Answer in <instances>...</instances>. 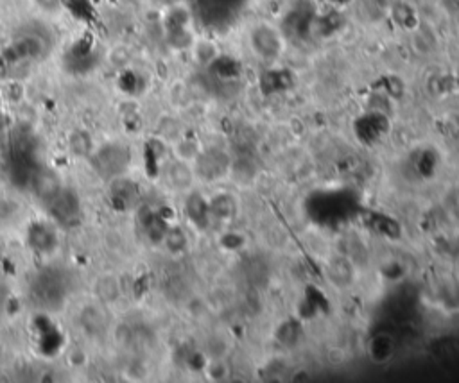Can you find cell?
Masks as SVG:
<instances>
[{
	"label": "cell",
	"instance_id": "obj_1",
	"mask_svg": "<svg viewBox=\"0 0 459 383\" xmlns=\"http://www.w3.org/2000/svg\"><path fill=\"white\" fill-rule=\"evenodd\" d=\"M130 150L122 145H106L97 152L94 165L106 178H119L130 165Z\"/></svg>",
	"mask_w": 459,
	"mask_h": 383
},
{
	"label": "cell",
	"instance_id": "obj_2",
	"mask_svg": "<svg viewBox=\"0 0 459 383\" xmlns=\"http://www.w3.org/2000/svg\"><path fill=\"white\" fill-rule=\"evenodd\" d=\"M49 212L61 224H70L72 221L80 217V197H77L74 190L61 188L60 194L49 202Z\"/></svg>",
	"mask_w": 459,
	"mask_h": 383
},
{
	"label": "cell",
	"instance_id": "obj_3",
	"mask_svg": "<svg viewBox=\"0 0 459 383\" xmlns=\"http://www.w3.org/2000/svg\"><path fill=\"white\" fill-rule=\"evenodd\" d=\"M29 186H31L32 194L40 199V201L47 202V205L56 195L60 194L61 188H63L58 174L51 169H36Z\"/></svg>",
	"mask_w": 459,
	"mask_h": 383
},
{
	"label": "cell",
	"instance_id": "obj_4",
	"mask_svg": "<svg viewBox=\"0 0 459 383\" xmlns=\"http://www.w3.org/2000/svg\"><path fill=\"white\" fill-rule=\"evenodd\" d=\"M251 45H253L257 56L264 58V60H271V58H277L282 52V38L278 34V31H275L271 25H262V27H257L251 34Z\"/></svg>",
	"mask_w": 459,
	"mask_h": 383
},
{
	"label": "cell",
	"instance_id": "obj_5",
	"mask_svg": "<svg viewBox=\"0 0 459 383\" xmlns=\"http://www.w3.org/2000/svg\"><path fill=\"white\" fill-rule=\"evenodd\" d=\"M80 323L83 326L84 332L90 337H101L106 333L108 330V317L103 309L95 306V304H88L81 310Z\"/></svg>",
	"mask_w": 459,
	"mask_h": 383
},
{
	"label": "cell",
	"instance_id": "obj_6",
	"mask_svg": "<svg viewBox=\"0 0 459 383\" xmlns=\"http://www.w3.org/2000/svg\"><path fill=\"white\" fill-rule=\"evenodd\" d=\"M27 242L34 251L40 253H47L56 245V235L49 226L45 224H34L31 226L27 233Z\"/></svg>",
	"mask_w": 459,
	"mask_h": 383
},
{
	"label": "cell",
	"instance_id": "obj_7",
	"mask_svg": "<svg viewBox=\"0 0 459 383\" xmlns=\"http://www.w3.org/2000/svg\"><path fill=\"white\" fill-rule=\"evenodd\" d=\"M120 290H122V285H120L119 278L113 276V274H104L99 280L95 281L94 292L97 296V299L101 303H113V301L119 299Z\"/></svg>",
	"mask_w": 459,
	"mask_h": 383
},
{
	"label": "cell",
	"instance_id": "obj_8",
	"mask_svg": "<svg viewBox=\"0 0 459 383\" xmlns=\"http://www.w3.org/2000/svg\"><path fill=\"white\" fill-rule=\"evenodd\" d=\"M192 174H194V172H192V169L187 165V162H182V160L170 163L169 170H167V176H169L170 185L178 190H185L192 185V179H194V176Z\"/></svg>",
	"mask_w": 459,
	"mask_h": 383
},
{
	"label": "cell",
	"instance_id": "obj_9",
	"mask_svg": "<svg viewBox=\"0 0 459 383\" xmlns=\"http://www.w3.org/2000/svg\"><path fill=\"white\" fill-rule=\"evenodd\" d=\"M137 195V188L135 185L127 179L113 178V183H111V199L113 202H117V206H130V202L135 199Z\"/></svg>",
	"mask_w": 459,
	"mask_h": 383
},
{
	"label": "cell",
	"instance_id": "obj_10",
	"mask_svg": "<svg viewBox=\"0 0 459 383\" xmlns=\"http://www.w3.org/2000/svg\"><path fill=\"white\" fill-rule=\"evenodd\" d=\"M68 145H70V150L75 156H88L94 149V142H92V136L84 131H75L72 133L70 138H68Z\"/></svg>",
	"mask_w": 459,
	"mask_h": 383
},
{
	"label": "cell",
	"instance_id": "obj_11",
	"mask_svg": "<svg viewBox=\"0 0 459 383\" xmlns=\"http://www.w3.org/2000/svg\"><path fill=\"white\" fill-rule=\"evenodd\" d=\"M165 245L170 251H180V249L185 247V237H183L182 229H169L165 233Z\"/></svg>",
	"mask_w": 459,
	"mask_h": 383
},
{
	"label": "cell",
	"instance_id": "obj_12",
	"mask_svg": "<svg viewBox=\"0 0 459 383\" xmlns=\"http://www.w3.org/2000/svg\"><path fill=\"white\" fill-rule=\"evenodd\" d=\"M38 4L45 9H56L60 6V0H38Z\"/></svg>",
	"mask_w": 459,
	"mask_h": 383
}]
</instances>
